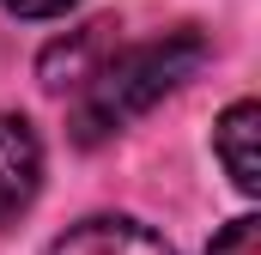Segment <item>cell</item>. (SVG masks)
<instances>
[{
    "label": "cell",
    "mask_w": 261,
    "mask_h": 255,
    "mask_svg": "<svg viewBox=\"0 0 261 255\" xmlns=\"http://www.w3.org/2000/svg\"><path fill=\"white\" fill-rule=\"evenodd\" d=\"M200 61H206V37H200L195 24L164 31V37H152V43H134L122 55H110V61L79 85L73 140H79V146H97V140L122 134V128H128L134 116H146L158 97H170Z\"/></svg>",
    "instance_id": "6da1fadb"
},
{
    "label": "cell",
    "mask_w": 261,
    "mask_h": 255,
    "mask_svg": "<svg viewBox=\"0 0 261 255\" xmlns=\"http://www.w3.org/2000/svg\"><path fill=\"white\" fill-rule=\"evenodd\" d=\"M255 140H261V104H249V97L231 104V110L219 116V128H213V152H219L225 176H231L243 194L261 189V152H255Z\"/></svg>",
    "instance_id": "277c9868"
},
{
    "label": "cell",
    "mask_w": 261,
    "mask_h": 255,
    "mask_svg": "<svg viewBox=\"0 0 261 255\" xmlns=\"http://www.w3.org/2000/svg\"><path fill=\"white\" fill-rule=\"evenodd\" d=\"M49 255H176L152 225H140V219H79L73 231H61Z\"/></svg>",
    "instance_id": "3957f363"
},
{
    "label": "cell",
    "mask_w": 261,
    "mask_h": 255,
    "mask_svg": "<svg viewBox=\"0 0 261 255\" xmlns=\"http://www.w3.org/2000/svg\"><path fill=\"white\" fill-rule=\"evenodd\" d=\"M43 189V146L24 116H0V225H12Z\"/></svg>",
    "instance_id": "7a4b0ae2"
},
{
    "label": "cell",
    "mask_w": 261,
    "mask_h": 255,
    "mask_svg": "<svg viewBox=\"0 0 261 255\" xmlns=\"http://www.w3.org/2000/svg\"><path fill=\"white\" fill-rule=\"evenodd\" d=\"M110 31H116V18H91L85 31H73L67 43H49L43 49V61H37V73H43V85L49 91H61V85H85L91 73H97V49L110 43Z\"/></svg>",
    "instance_id": "5b68a950"
},
{
    "label": "cell",
    "mask_w": 261,
    "mask_h": 255,
    "mask_svg": "<svg viewBox=\"0 0 261 255\" xmlns=\"http://www.w3.org/2000/svg\"><path fill=\"white\" fill-rule=\"evenodd\" d=\"M6 12H18V18H55L67 6H79V0H0Z\"/></svg>",
    "instance_id": "52a82bcc"
},
{
    "label": "cell",
    "mask_w": 261,
    "mask_h": 255,
    "mask_svg": "<svg viewBox=\"0 0 261 255\" xmlns=\"http://www.w3.org/2000/svg\"><path fill=\"white\" fill-rule=\"evenodd\" d=\"M206 255H261V219H231L206 243Z\"/></svg>",
    "instance_id": "8992f818"
}]
</instances>
